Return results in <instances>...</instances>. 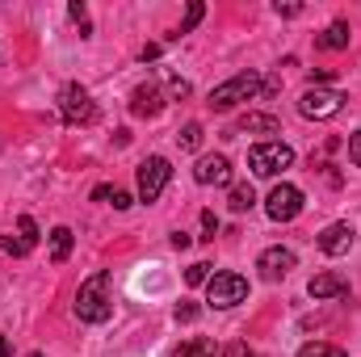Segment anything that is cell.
<instances>
[{
  "instance_id": "obj_18",
  "label": "cell",
  "mask_w": 361,
  "mask_h": 357,
  "mask_svg": "<svg viewBox=\"0 0 361 357\" xmlns=\"http://www.w3.org/2000/svg\"><path fill=\"white\" fill-rule=\"evenodd\" d=\"M177 143L185 147V152H197V147H202V122H189V126H180Z\"/></svg>"
},
{
  "instance_id": "obj_35",
  "label": "cell",
  "mask_w": 361,
  "mask_h": 357,
  "mask_svg": "<svg viewBox=\"0 0 361 357\" xmlns=\"http://www.w3.org/2000/svg\"><path fill=\"white\" fill-rule=\"evenodd\" d=\"M0 357H8V341L4 337H0Z\"/></svg>"
},
{
  "instance_id": "obj_26",
  "label": "cell",
  "mask_w": 361,
  "mask_h": 357,
  "mask_svg": "<svg viewBox=\"0 0 361 357\" xmlns=\"http://www.w3.org/2000/svg\"><path fill=\"white\" fill-rule=\"evenodd\" d=\"M0 248H4L8 257H25V253H30V248H25L21 240H13V236H8V240H0Z\"/></svg>"
},
{
  "instance_id": "obj_28",
  "label": "cell",
  "mask_w": 361,
  "mask_h": 357,
  "mask_svg": "<svg viewBox=\"0 0 361 357\" xmlns=\"http://www.w3.org/2000/svg\"><path fill=\"white\" fill-rule=\"evenodd\" d=\"M273 13H277V17H298V13H302V4H281V0H277V4H273Z\"/></svg>"
},
{
  "instance_id": "obj_3",
  "label": "cell",
  "mask_w": 361,
  "mask_h": 357,
  "mask_svg": "<svg viewBox=\"0 0 361 357\" xmlns=\"http://www.w3.org/2000/svg\"><path fill=\"white\" fill-rule=\"evenodd\" d=\"M290 164H294V152H290V143H281V139L257 143V147L248 152V169H252L257 177H277V173L290 169Z\"/></svg>"
},
{
  "instance_id": "obj_25",
  "label": "cell",
  "mask_w": 361,
  "mask_h": 357,
  "mask_svg": "<svg viewBox=\"0 0 361 357\" xmlns=\"http://www.w3.org/2000/svg\"><path fill=\"white\" fill-rule=\"evenodd\" d=\"M202 240H214V231H219V219H214V210H202Z\"/></svg>"
},
{
  "instance_id": "obj_31",
  "label": "cell",
  "mask_w": 361,
  "mask_h": 357,
  "mask_svg": "<svg viewBox=\"0 0 361 357\" xmlns=\"http://www.w3.org/2000/svg\"><path fill=\"white\" fill-rule=\"evenodd\" d=\"M349 160H353V164L361 169V131L353 135V139H349Z\"/></svg>"
},
{
  "instance_id": "obj_6",
  "label": "cell",
  "mask_w": 361,
  "mask_h": 357,
  "mask_svg": "<svg viewBox=\"0 0 361 357\" xmlns=\"http://www.w3.org/2000/svg\"><path fill=\"white\" fill-rule=\"evenodd\" d=\"M345 109V92L336 89H307L298 97V114L311 118V122H324V118H336Z\"/></svg>"
},
{
  "instance_id": "obj_19",
  "label": "cell",
  "mask_w": 361,
  "mask_h": 357,
  "mask_svg": "<svg viewBox=\"0 0 361 357\" xmlns=\"http://www.w3.org/2000/svg\"><path fill=\"white\" fill-rule=\"evenodd\" d=\"M298 357H349L345 349H336V345H324V341H311V345H302Z\"/></svg>"
},
{
  "instance_id": "obj_21",
  "label": "cell",
  "mask_w": 361,
  "mask_h": 357,
  "mask_svg": "<svg viewBox=\"0 0 361 357\" xmlns=\"http://www.w3.org/2000/svg\"><path fill=\"white\" fill-rule=\"evenodd\" d=\"M202 17H206V4H202V0H193V4H189V13H185V21H180V30L173 34V38H180V34H189V30H193V25L202 21Z\"/></svg>"
},
{
  "instance_id": "obj_7",
  "label": "cell",
  "mask_w": 361,
  "mask_h": 357,
  "mask_svg": "<svg viewBox=\"0 0 361 357\" xmlns=\"http://www.w3.org/2000/svg\"><path fill=\"white\" fill-rule=\"evenodd\" d=\"M169 181H173V164L164 156H147L139 164V202H156Z\"/></svg>"
},
{
  "instance_id": "obj_1",
  "label": "cell",
  "mask_w": 361,
  "mask_h": 357,
  "mask_svg": "<svg viewBox=\"0 0 361 357\" xmlns=\"http://www.w3.org/2000/svg\"><path fill=\"white\" fill-rule=\"evenodd\" d=\"M114 315V298H109V269H97L92 277L80 282L76 290V320L85 324H105Z\"/></svg>"
},
{
  "instance_id": "obj_12",
  "label": "cell",
  "mask_w": 361,
  "mask_h": 357,
  "mask_svg": "<svg viewBox=\"0 0 361 357\" xmlns=\"http://www.w3.org/2000/svg\"><path fill=\"white\" fill-rule=\"evenodd\" d=\"M294 265H298V257H294L290 248H281V244H277V248H265V253H261V261H257V269H261L269 282L286 277V273H290Z\"/></svg>"
},
{
  "instance_id": "obj_4",
  "label": "cell",
  "mask_w": 361,
  "mask_h": 357,
  "mask_svg": "<svg viewBox=\"0 0 361 357\" xmlns=\"http://www.w3.org/2000/svg\"><path fill=\"white\" fill-rule=\"evenodd\" d=\"M244 298H248V282H244L240 273H214V277L206 282V303L219 307V311H227V307H235V303H244Z\"/></svg>"
},
{
  "instance_id": "obj_32",
  "label": "cell",
  "mask_w": 361,
  "mask_h": 357,
  "mask_svg": "<svg viewBox=\"0 0 361 357\" xmlns=\"http://www.w3.org/2000/svg\"><path fill=\"white\" fill-rule=\"evenodd\" d=\"M169 92H173V97H189V85H185V80H180V76H173V80H169Z\"/></svg>"
},
{
  "instance_id": "obj_34",
  "label": "cell",
  "mask_w": 361,
  "mask_h": 357,
  "mask_svg": "<svg viewBox=\"0 0 361 357\" xmlns=\"http://www.w3.org/2000/svg\"><path fill=\"white\" fill-rule=\"evenodd\" d=\"M173 248H189V236L185 231H173Z\"/></svg>"
},
{
  "instance_id": "obj_29",
  "label": "cell",
  "mask_w": 361,
  "mask_h": 357,
  "mask_svg": "<svg viewBox=\"0 0 361 357\" xmlns=\"http://www.w3.org/2000/svg\"><path fill=\"white\" fill-rule=\"evenodd\" d=\"M109 198H114V210H130V206H135V202H130V193H122V189H114Z\"/></svg>"
},
{
  "instance_id": "obj_14",
  "label": "cell",
  "mask_w": 361,
  "mask_h": 357,
  "mask_svg": "<svg viewBox=\"0 0 361 357\" xmlns=\"http://www.w3.org/2000/svg\"><path fill=\"white\" fill-rule=\"evenodd\" d=\"M315 47L319 51H345L349 47V21H332L324 34H315Z\"/></svg>"
},
{
  "instance_id": "obj_5",
  "label": "cell",
  "mask_w": 361,
  "mask_h": 357,
  "mask_svg": "<svg viewBox=\"0 0 361 357\" xmlns=\"http://www.w3.org/2000/svg\"><path fill=\"white\" fill-rule=\"evenodd\" d=\"M59 114H63L68 126H89L92 118H97V105H92L89 89L85 85H63V92H59Z\"/></svg>"
},
{
  "instance_id": "obj_9",
  "label": "cell",
  "mask_w": 361,
  "mask_h": 357,
  "mask_svg": "<svg viewBox=\"0 0 361 357\" xmlns=\"http://www.w3.org/2000/svg\"><path fill=\"white\" fill-rule=\"evenodd\" d=\"M353 240H357L353 223H332V227L319 231V253H328V257H345V253L353 248Z\"/></svg>"
},
{
  "instance_id": "obj_17",
  "label": "cell",
  "mask_w": 361,
  "mask_h": 357,
  "mask_svg": "<svg viewBox=\"0 0 361 357\" xmlns=\"http://www.w3.org/2000/svg\"><path fill=\"white\" fill-rule=\"evenodd\" d=\"M227 206H231L235 214L252 210V206H257V193H252V185H231V193H227Z\"/></svg>"
},
{
  "instance_id": "obj_20",
  "label": "cell",
  "mask_w": 361,
  "mask_h": 357,
  "mask_svg": "<svg viewBox=\"0 0 361 357\" xmlns=\"http://www.w3.org/2000/svg\"><path fill=\"white\" fill-rule=\"evenodd\" d=\"M173 357H214V345L210 341H185Z\"/></svg>"
},
{
  "instance_id": "obj_33",
  "label": "cell",
  "mask_w": 361,
  "mask_h": 357,
  "mask_svg": "<svg viewBox=\"0 0 361 357\" xmlns=\"http://www.w3.org/2000/svg\"><path fill=\"white\" fill-rule=\"evenodd\" d=\"M160 51H164V47H160V42H147V47H143V51H139V59H143V63H147V59H160Z\"/></svg>"
},
{
  "instance_id": "obj_2",
  "label": "cell",
  "mask_w": 361,
  "mask_h": 357,
  "mask_svg": "<svg viewBox=\"0 0 361 357\" xmlns=\"http://www.w3.org/2000/svg\"><path fill=\"white\" fill-rule=\"evenodd\" d=\"M261 92V76L257 72H240V76H231V80H223V85H214L210 92V109H231V105H240V101H248V97H257Z\"/></svg>"
},
{
  "instance_id": "obj_8",
  "label": "cell",
  "mask_w": 361,
  "mask_h": 357,
  "mask_svg": "<svg viewBox=\"0 0 361 357\" xmlns=\"http://www.w3.org/2000/svg\"><path fill=\"white\" fill-rule=\"evenodd\" d=\"M302 202H307V198H302V189L281 181V185H273V189H269L265 210H269L273 223H290V219H298V214H302Z\"/></svg>"
},
{
  "instance_id": "obj_24",
  "label": "cell",
  "mask_w": 361,
  "mask_h": 357,
  "mask_svg": "<svg viewBox=\"0 0 361 357\" xmlns=\"http://www.w3.org/2000/svg\"><path fill=\"white\" fill-rule=\"evenodd\" d=\"M185 282H189V286H202V282H210V265H206V261L189 265V269H185Z\"/></svg>"
},
{
  "instance_id": "obj_22",
  "label": "cell",
  "mask_w": 361,
  "mask_h": 357,
  "mask_svg": "<svg viewBox=\"0 0 361 357\" xmlns=\"http://www.w3.org/2000/svg\"><path fill=\"white\" fill-rule=\"evenodd\" d=\"M17 231H21V244H25V248H34V244H38V223H34L30 214H21V219H17Z\"/></svg>"
},
{
  "instance_id": "obj_11",
  "label": "cell",
  "mask_w": 361,
  "mask_h": 357,
  "mask_svg": "<svg viewBox=\"0 0 361 357\" xmlns=\"http://www.w3.org/2000/svg\"><path fill=\"white\" fill-rule=\"evenodd\" d=\"M164 109V92L156 80H147V85H139V89L130 92V114L135 118H156Z\"/></svg>"
},
{
  "instance_id": "obj_27",
  "label": "cell",
  "mask_w": 361,
  "mask_h": 357,
  "mask_svg": "<svg viewBox=\"0 0 361 357\" xmlns=\"http://www.w3.org/2000/svg\"><path fill=\"white\" fill-rule=\"evenodd\" d=\"M223 357H257V353H252V349H248L244 341H231V345L223 349Z\"/></svg>"
},
{
  "instance_id": "obj_15",
  "label": "cell",
  "mask_w": 361,
  "mask_h": 357,
  "mask_svg": "<svg viewBox=\"0 0 361 357\" xmlns=\"http://www.w3.org/2000/svg\"><path fill=\"white\" fill-rule=\"evenodd\" d=\"M235 131H248V135H281V122L273 114H244Z\"/></svg>"
},
{
  "instance_id": "obj_10",
  "label": "cell",
  "mask_w": 361,
  "mask_h": 357,
  "mask_svg": "<svg viewBox=\"0 0 361 357\" xmlns=\"http://www.w3.org/2000/svg\"><path fill=\"white\" fill-rule=\"evenodd\" d=\"M193 181L197 185H231V160L227 156H202L193 164Z\"/></svg>"
},
{
  "instance_id": "obj_30",
  "label": "cell",
  "mask_w": 361,
  "mask_h": 357,
  "mask_svg": "<svg viewBox=\"0 0 361 357\" xmlns=\"http://www.w3.org/2000/svg\"><path fill=\"white\" fill-rule=\"evenodd\" d=\"M177 320H180V324L197 320V307H193V303H180V307H177Z\"/></svg>"
},
{
  "instance_id": "obj_16",
  "label": "cell",
  "mask_w": 361,
  "mask_h": 357,
  "mask_svg": "<svg viewBox=\"0 0 361 357\" xmlns=\"http://www.w3.org/2000/svg\"><path fill=\"white\" fill-rule=\"evenodd\" d=\"M72 244H76L72 227H55V231H51V261H55V265H63V261L72 257Z\"/></svg>"
},
{
  "instance_id": "obj_36",
  "label": "cell",
  "mask_w": 361,
  "mask_h": 357,
  "mask_svg": "<svg viewBox=\"0 0 361 357\" xmlns=\"http://www.w3.org/2000/svg\"><path fill=\"white\" fill-rule=\"evenodd\" d=\"M25 357H42V353H25Z\"/></svg>"
},
{
  "instance_id": "obj_23",
  "label": "cell",
  "mask_w": 361,
  "mask_h": 357,
  "mask_svg": "<svg viewBox=\"0 0 361 357\" xmlns=\"http://www.w3.org/2000/svg\"><path fill=\"white\" fill-rule=\"evenodd\" d=\"M68 17L80 25V34H92V25H89V8H85V0H72L68 4Z\"/></svg>"
},
{
  "instance_id": "obj_13",
  "label": "cell",
  "mask_w": 361,
  "mask_h": 357,
  "mask_svg": "<svg viewBox=\"0 0 361 357\" xmlns=\"http://www.w3.org/2000/svg\"><path fill=\"white\" fill-rule=\"evenodd\" d=\"M307 294H311L315 303H324V298H345V294H349V282L336 277V273H319V277H311Z\"/></svg>"
}]
</instances>
